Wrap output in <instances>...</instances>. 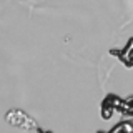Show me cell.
I'll list each match as a JSON object with an SVG mask.
<instances>
[{
  "instance_id": "6da1fadb",
  "label": "cell",
  "mask_w": 133,
  "mask_h": 133,
  "mask_svg": "<svg viewBox=\"0 0 133 133\" xmlns=\"http://www.w3.org/2000/svg\"><path fill=\"white\" fill-rule=\"evenodd\" d=\"M131 48H133V38H130L128 45L120 53H116V52H111V53H113V55H118L120 60H122L123 63L128 66V68H130V66H133V53H131Z\"/></svg>"
}]
</instances>
